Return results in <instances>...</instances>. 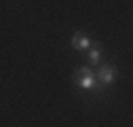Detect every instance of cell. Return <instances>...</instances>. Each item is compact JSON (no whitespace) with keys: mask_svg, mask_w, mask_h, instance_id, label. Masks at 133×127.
I'll use <instances>...</instances> for the list:
<instances>
[{"mask_svg":"<svg viewBox=\"0 0 133 127\" xmlns=\"http://www.w3.org/2000/svg\"><path fill=\"white\" fill-rule=\"evenodd\" d=\"M95 78L99 87H110L116 83V78H118V70H116V66H112V63H99V68L95 70Z\"/></svg>","mask_w":133,"mask_h":127,"instance_id":"1","label":"cell"},{"mask_svg":"<svg viewBox=\"0 0 133 127\" xmlns=\"http://www.w3.org/2000/svg\"><path fill=\"white\" fill-rule=\"evenodd\" d=\"M72 78H74L76 87L82 89V91H95V89H99V83H97V78H95V70L93 72H85V74L74 72Z\"/></svg>","mask_w":133,"mask_h":127,"instance_id":"2","label":"cell"},{"mask_svg":"<svg viewBox=\"0 0 133 127\" xmlns=\"http://www.w3.org/2000/svg\"><path fill=\"white\" fill-rule=\"evenodd\" d=\"M70 47L76 49V51H80V53H87L91 47H93V40L87 34H82V32H76V34L70 38Z\"/></svg>","mask_w":133,"mask_h":127,"instance_id":"3","label":"cell"},{"mask_svg":"<svg viewBox=\"0 0 133 127\" xmlns=\"http://www.w3.org/2000/svg\"><path fill=\"white\" fill-rule=\"evenodd\" d=\"M102 59H104L102 45L93 40V47L87 51V61H89V66H93V68H95V66H99V63H102Z\"/></svg>","mask_w":133,"mask_h":127,"instance_id":"4","label":"cell"}]
</instances>
